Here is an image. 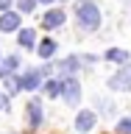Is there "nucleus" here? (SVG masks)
Segmentation results:
<instances>
[{"instance_id": "obj_1", "label": "nucleus", "mask_w": 131, "mask_h": 134, "mask_svg": "<svg viewBox=\"0 0 131 134\" xmlns=\"http://www.w3.org/2000/svg\"><path fill=\"white\" fill-rule=\"evenodd\" d=\"M75 17H78V25H81L84 31H95L100 25V11L98 6L92 3V0H84V3H78V8H75Z\"/></svg>"}, {"instance_id": "obj_2", "label": "nucleus", "mask_w": 131, "mask_h": 134, "mask_svg": "<svg viewBox=\"0 0 131 134\" xmlns=\"http://www.w3.org/2000/svg\"><path fill=\"white\" fill-rule=\"evenodd\" d=\"M61 98H64L70 106H75V103L81 100V84H78V81H73V78L61 81Z\"/></svg>"}, {"instance_id": "obj_3", "label": "nucleus", "mask_w": 131, "mask_h": 134, "mask_svg": "<svg viewBox=\"0 0 131 134\" xmlns=\"http://www.w3.org/2000/svg\"><path fill=\"white\" fill-rule=\"evenodd\" d=\"M109 87L112 90H131V64H126L120 73H115L109 78Z\"/></svg>"}, {"instance_id": "obj_4", "label": "nucleus", "mask_w": 131, "mask_h": 134, "mask_svg": "<svg viewBox=\"0 0 131 134\" xmlns=\"http://www.w3.org/2000/svg\"><path fill=\"white\" fill-rule=\"evenodd\" d=\"M14 28H20V14L17 11H6V14L0 17V31L8 34V31H14Z\"/></svg>"}, {"instance_id": "obj_5", "label": "nucleus", "mask_w": 131, "mask_h": 134, "mask_svg": "<svg viewBox=\"0 0 131 134\" xmlns=\"http://www.w3.org/2000/svg\"><path fill=\"white\" fill-rule=\"evenodd\" d=\"M92 126H95V112H78V117H75V129L78 131H89Z\"/></svg>"}, {"instance_id": "obj_6", "label": "nucleus", "mask_w": 131, "mask_h": 134, "mask_svg": "<svg viewBox=\"0 0 131 134\" xmlns=\"http://www.w3.org/2000/svg\"><path fill=\"white\" fill-rule=\"evenodd\" d=\"M42 87V70H31L22 75V90H39Z\"/></svg>"}, {"instance_id": "obj_7", "label": "nucleus", "mask_w": 131, "mask_h": 134, "mask_svg": "<svg viewBox=\"0 0 131 134\" xmlns=\"http://www.w3.org/2000/svg\"><path fill=\"white\" fill-rule=\"evenodd\" d=\"M61 23H64V11H61V8H59V11H56V8H53V11H48V14H45V20H42V25H45L48 31H50V28H59Z\"/></svg>"}, {"instance_id": "obj_8", "label": "nucleus", "mask_w": 131, "mask_h": 134, "mask_svg": "<svg viewBox=\"0 0 131 134\" xmlns=\"http://www.w3.org/2000/svg\"><path fill=\"white\" fill-rule=\"evenodd\" d=\"M78 64H81V59H78V56H67L64 62H59V73H61V75H70V73L78 70Z\"/></svg>"}, {"instance_id": "obj_9", "label": "nucleus", "mask_w": 131, "mask_h": 134, "mask_svg": "<svg viewBox=\"0 0 131 134\" xmlns=\"http://www.w3.org/2000/svg\"><path fill=\"white\" fill-rule=\"evenodd\" d=\"M28 123H31V126H39L42 123V106H39V100H31V103H28Z\"/></svg>"}, {"instance_id": "obj_10", "label": "nucleus", "mask_w": 131, "mask_h": 134, "mask_svg": "<svg viewBox=\"0 0 131 134\" xmlns=\"http://www.w3.org/2000/svg\"><path fill=\"white\" fill-rule=\"evenodd\" d=\"M17 67H20V59H17V56H8V59H3V64H0V78L11 75V70H17Z\"/></svg>"}, {"instance_id": "obj_11", "label": "nucleus", "mask_w": 131, "mask_h": 134, "mask_svg": "<svg viewBox=\"0 0 131 134\" xmlns=\"http://www.w3.org/2000/svg\"><path fill=\"white\" fill-rule=\"evenodd\" d=\"M36 53H39L42 59H50L53 53H56V42H53V39H42L39 48H36Z\"/></svg>"}, {"instance_id": "obj_12", "label": "nucleus", "mask_w": 131, "mask_h": 134, "mask_svg": "<svg viewBox=\"0 0 131 134\" xmlns=\"http://www.w3.org/2000/svg\"><path fill=\"white\" fill-rule=\"evenodd\" d=\"M33 42H36V31L33 28H22L20 31V45L22 48H33Z\"/></svg>"}, {"instance_id": "obj_13", "label": "nucleus", "mask_w": 131, "mask_h": 134, "mask_svg": "<svg viewBox=\"0 0 131 134\" xmlns=\"http://www.w3.org/2000/svg\"><path fill=\"white\" fill-rule=\"evenodd\" d=\"M106 59L109 62H128V53H126V50H120V48H112V50H106Z\"/></svg>"}, {"instance_id": "obj_14", "label": "nucleus", "mask_w": 131, "mask_h": 134, "mask_svg": "<svg viewBox=\"0 0 131 134\" xmlns=\"http://www.w3.org/2000/svg\"><path fill=\"white\" fill-rule=\"evenodd\" d=\"M8 81H6V92L8 95H17V92L22 90V78H11V75H6Z\"/></svg>"}, {"instance_id": "obj_15", "label": "nucleus", "mask_w": 131, "mask_h": 134, "mask_svg": "<svg viewBox=\"0 0 131 134\" xmlns=\"http://www.w3.org/2000/svg\"><path fill=\"white\" fill-rule=\"evenodd\" d=\"M45 92H48L50 98H56L59 92H61V84H59V81H48V84H45Z\"/></svg>"}, {"instance_id": "obj_16", "label": "nucleus", "mask_w": 131, "mask_h": 134, "mask_svg": "<svg viewBox=\"0 0 131 134\" xmlns=\"http://www.w3.org/2000/svg\"><path fill=\"white\" fill-rule=\"evenodd\" d=\"M117 131H120V134H131V117H126V120L117 123Z\"/></svg>"}, {"instance_id": "obj_17", "label": "nucleus", "mask_w": 131, "mask_h": 134, "mask_svg": "<svg viewBox=\"0 0 131 134\" xmlns=\"http://www.w3.org/2000/svg\"><path fill=\"white\" fill-rule=\"evenodd\" d=\"M33 8V0H20V11H31Z\"/></svg>"}, {"instance_id": "obj_18", "label": "nucleus", "mask_w": 131, "mask_h": 134, "mask_svg": "<svg viewBox=\"0 0 131 134\" xmlns=\"http://www.w3.org/2000/svg\"><path fill=\"white\" fill-rule=\"evenodd\" d=\"M6 109H8V100L3 98V95H0V112H6Z\"/></svg>"}, {"instance_id": "obj_19", "label": "nucleus", "mask_w": 131, "mask_h": 134, "mask_svg": "<svg viewBox=\"0 0 131 134\" xmlns=\"http://www.w3.org/2000/svg\"><path fill=\"white\" fill-rule=\"evenodd\" d=\"M8 3H11V0H0V8H8Z\"/></svg>"}, {"instance_id": "obj_20", "label": "nucleus", "mask_w": 131, "mask_h": 134, "mask_svg": "<svg viewBox=\"0 0 131 134\" xmlns=\"http://www.w3.org/2000/svg\"><path fill=\"white\" fill-rule=\"evenodd\" d=\"M39 3H53V0H39Z\"/></svg>"}]
</instances>
